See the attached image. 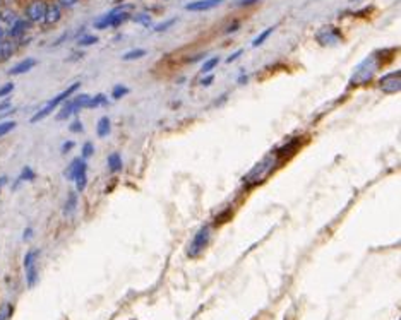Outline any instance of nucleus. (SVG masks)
I'll list each match as a JSON object with an SVG mask.
<instances>
[{"mask_svg":"<svg viewBox=\"0 0 401 320\" xmlns=\"http://www.w3.org/2000/svg\"><path fill=\"white\" fill-rule=\"evenodd\" d=\"M125 94H129V87H125V86H115L113 87V92H111V98H113V99H120Z\"/></svg>","mask_w":401,"mask_h":320,"instance_id":"24","label":"nucleus"},{"mask_svg":"<svg viewBox=\"0 0 401 320\" xmlns=\"http://www.w3.org/2000/svg\"><path fill=\"white\" fill-rule=\"evenodd\" d=\"M315 40L322 46H333L341 40V33H339V29H336L334 26H326V28H322L319 31Z\"/></svg>","mask_w":401,"mask_h":320,"instance_id":"6","label":"nucleus"},{"mask_svg":"<svg viewBox=\"0 0 401 320\" xmlns=\"http://www.w3.org/2000/svg\"><path fill=\"white\" fill-rule=\"evenodd\" d=\"M134 21L139 22V24H142V26L151 24V17H149V14H136L134 15Z\"/></svg>","mask_w":401,"mask_h":320,"instance_id":"26","label":"nucleus"},{"mask_svg":"<svg viewBox=\"0 0 401 320\" xmlns=\"http://www.w3.org/2000/svg\"><path fill=\"white\" fill-rule=\"evenodd\" d=\"M242 53H244V52H242V50H237V52H235V53H231V55L228 57V59H226V62H228V64H231V62H235V60H237L238 57L242 55Z\"/></svg>","mask_w":401,"mask_h":320,"instance_id":"35","label":"nucleus"},{"mask_svg":"<svg viewBox=\"0 0 401 320\" xmlns=\"http://www.w3.org/2000/svg\"><path fill=\"white\" fill-rule=\"evenodd\" d=\"M72 148H74V142H72V141L64 142V146H62V153H64V154H65V153H69Z\"/></svg>","mask_w":401,"mask_h":320,"instance_id":"34","label":"nucleus"},{"mask_svg":"<svg viewBox=\"0 0 401 320\" xmlns=\"http://www.w3.org/2000/svg\"><path fill=\"white\" fill-rule=\"evenodd\" d=\"M31 235H33V231H31V230L24 231V240H26V238H29V237H31Z\"/></svg>","mask_w":401,"mask_h":320,"instance_id":"40","label":"nucleus"},{"mask_svg":"<svg viewBox=\"0 0 401 320\" xmlns=\"http://www.w3.org/2000/svg\"><path fill=\"white\" fill-rule=\"evenodd\" d=\"M86 171H88V166H86V161L83 163V166H81L79 173L76 175V183H77V190H84L86 188V183H88V178H86Z\"/></svg>","mask_w":401,"mask_h":320,"instance_id":"16","label":"nucleus"},{"mask_svg":"<svg viewBox=\"0 0 401 320\" xmlns=\"http://www.w3.org/2000/svg\"><path fill=\"white\" fill-rule=\"evenodd\" d=\"M12 305H9V303H7V305H3V308L2 310H0V320H9L10 319V315H12Z\"/></svg>","mask_w":401,"mask_h":320,"instance_id":"27","label":"nucleus"},{"mask_svg":"<svg viewBox=\"0 0 401 320\" xmlns=\"http://www.w3.org/2000/svg\"><path fill=\"white\" fill-rule=\"evenodd\" d=\"M218 64H219V59H218V57H213V59H209V60L204 62L202 67H200V72H202V74H207V72L213 71V69H214Z\"/></svg>","mask_w":401,"mask_h":320,"instance_id":"21","label":"nucleus"},{"mask_svg":"<svg viewBox=\"0 0 401 320\" xmlns=\"http://www.w3.org/2000/svg\"><path fill=\"white\" fill-rule=\"evenodd\" d=\"M5 183H7V176H5V175L0 176V190H2V187H3V185H5Z\"/></svg>","mask_w":401,"mask_h":320,"instance_id":"38","label":"nucleus"},{"mask_svg":"<svg viewBox=\"0 0 401 320\" xmlns=\"http://www.w3.org/2000/svg\"><path fill=\"white\" fill-rule=\"evenodd\" d=\"M83 163H84V160H74L72 161L71 164H69V168L65 169V173H64V176L67 180H74L76 178V175L77 173H79V169H81V166H83Z\"/></svg>","mask_w":401,"mask_h":320,"instance_id":"14","label":"nucleus"},{"mask_svg":"<svg viewBox=\"0 0 401 320\" xmlns=\"http://www.w3.org/2000/svg\"><path fill=\"white\" fill-rule=\"evenodd\" d=\"M33 178H34V173H33V169H31L29 166L22 168V175H21V180H33Z\"/></svg>","mask_w":401,"mask_h":320,"instance_id":"32","label":"nucleus"},{"mask_svg":"<svg viewBox=\"0 0 401 320\" xmlns=\"http://www.w3.org/2000/svg\"><path fill=\"white\" fill-rule=\"evenodd\" d=\"M381 87L384 92H398L401 87V79H400V71L391 72V74L381 77Z\"/></svg>","mask_w":401,"mask_h":320,"instance_id":"7","label":"nucleus"},{"mask_svg":"<svg viewBox=\"0 0 401 320\" xmlns=\"http://www.w3.org/2000/svg\"><path fill=\"white\" fill-rule=\"evenodd\" d=\"M257 0H237V5L238 7H249V5H254V3H256Z\"/></svg>","mask_w":401,"mask_h":320,"instance_id":"33","label":"nucleus"},{"mask_svg":"<svg viewBox=\"0 0 401 320\" xmlns=\"http://www.w3.org/2000/svg\"><path fill=\"white\" fill-rule=\"evenodd\" d=\"M26 283H28V288H34L38 283V269L36 264H29L26 265Z\"/></svg>","mask_w":401,"mask_h":320,"instance_id":"12","label":"nucleus"},{"mask_svg":"<svg viewBox=\"0 0 401 320\" xmlns=\"http://www.w3.org/2000/svg\"><path fill=\"white\" fill-rule=\"evenodd\" d=\"M69 130H71V132H74V134H79V132H83V130H84V127H83V123H81V120H76V122L71 123Z\"/></svg>","mask_w":401,"mask_h":320,"instance_id":"31","label":"nucleus"},{"mask_svg":"<svg viewBox=\"0 0 401 320\" xmlns=\"http://www.w3.org/2000/svg\"><path fill=\"white\" fill-rule=\"evenodd\" d=\"M45 12L46 7L43 2H34L28 7V17L31 21H41V19H45Z\"/></svg>","mask_w":401,"mask_h":320,"instance_id":"9","label":"nucleus"},{"mask_svg":"<svg viewBox=\"0 0 401 320\" xmlns=\"http://www.w3.org/2000/svg\"><path fill=\"white\" fill-rule=\"evenodd\" d=\"M106 105V98L105 94H96L95 98H90L86 108H98V106H105Z\"/></svg>","mask_w":401,"mask_h":320,"instance_id":"19","label":"nucleus"},{"mask_svg":"<svg viewBox=\"0 0 401 320\" xmlns=\"http://www.w3.org/2000/svg\"><path fill=\"white\" fill-rule=\"evenodd\" d=\"M93 154H95V146L91 144V142H86V144L83 146V160H88V158H91Z\"/></svg>","mask_w":401,"mask_h":320,"instance_id":"25","label":"nucleus"},{"mask_svg":"<svg viewBox=\"0 0 401 320\" xmlns=\"http://www.w3.org/2000/svg\"><path fill=\"white\" fill-rule=\"evenodd\" d=\"M79 87H81V84H79V82H74V84H72V86H69L65 91H62L60 94H57L53 99H50V101L46 103V105H45L43 108H41V110L38 111V113H34V115H33V118H31V123H36V122L43 120V118L46 117V115H50V113H52V111L55 110V108L59 106L60 103H64L65 99L69 98V96H72V94H74V91H77V89H79Z\"/></svg>","mask_w":401,"mask_h":320,"instance_id":"2","label":"nucleus"},{"mask_svg":"<svg viewBox=\"0 0 401 320\" xmlns=\"http://www.w3.org/2000/svg\"><path fill=\"white\" fill-rule=\"evenodd\" d=\"M129 19V14H127V7H117L111 12H108L105 17L100 19V21L95 22V26L98 29H105V28H111V26H120L122 22H125Z\"/></svg>","mask_w":401,"mask_h":320,"instance_id":"4","label":"nucleus"},{"mask_svg":"<svg viewBox=\"0 0 401 320\" xmlns=\"http://www.w3.org/2000/svg\"><path fill=\"white\" fill-rule=\"evenodd\" d=\"M238 82H240V84L247 82V76H242V77H240V79H238Z\"/></svg>","mask_w":401,"mask_h":320,"instance_id":"41","label":"nucleus"},{"mask_svg":"<svg viewBox=\"0 0 401 320\" xmlns=\"http://www.w3.org/2000/svg\"><path fill=\"white\" fill-rule=\"evenodd\" d=\"M45 19H46V22H57L60 19V9L57 5L48 7L45 12Z\"/></svg>","mask_w":401,"mask_h":320,"instance_id":"17","label":"nucleus"},{"mask_svg":"<svg viewBox=\"0 0 401 320\" xmlns=\"http://www.w3.org/2000/svg\"><path fill=\"white\" fill-rule=\"evenodd\" d=\"M7 108H10V103H9V101H3L2 105H0V111H2V110H7Z\"/></svg>","mask_w":401,"mask_h":320,"instance_id":"39","label":"nucleus"},{"mask_svg":"<svg viewBox=\"0 0 401 320\" xmlns=\"http://www.w3.org/2000/svg\"><path fill=\"white\" fill-rule=\"evenodd\" d=\"M209 237H211V230L209 226H202L198 233L194 235V238L191 240V245H189L187 248V255L189 257H198L200 252H202L204 248H206L207 241H209Z\"/></svg>","mask_w":401,"mask_h":320,"instance_id":"5","label":"nucleus"},{"mask_svg":"<svg viewBox=\"0 0 401 320\" xmlns=\"http://www.w3.org/2000/svg\"><path fill=\"white\" fill-rule=\"evenodd\" d=\"M213 77H214V76H207V79H202V84H204V86H209V84L213 82Z\"/></svg>","mask_w":401,"mask_h":320,"instance_id":"37","label":"nucleus"},{"mask_svg":"<svg viewBox=\"0 0 401 320\" xmlns=\"http://www.w3.org/2000/svg\"><path fill=\"white\" fill-rule=\"evenodd\" d=\"M15 129V122L14 120H9V122H2L0 123V137L7 136L9 132H12Z\"/></svg>","mask_w":401,"mask_h":320,"instance_id":"23","label":"nucleus"},{"mask_svg":"<svg viewBox=\"0 0 401 320\" xmlns=\"http://www.w3.org/2000/svg\"><path fill=\"white\" fill-rule=\"evenodd\" d=\"M377 67H379V64H377L376 53H374V55H370L369 59H365L360 65H358L357 69H355L350 84H352V86H353V84H355V86H358V84L369 82V80L372 79L374 72L377 71Z\"/></svg>","mask_w":401,"mask_h":320,"instance_id":"3","label":"nucleus"},{"mask_svg":"<svg viewBox=\"0 0 401 320\" xmlns=\"http://www.w3.org/2000/svg\"><path fill=\"white\" fill-rule=\"evenodd\" d=\"M106 164H108V168H110L111 173L120 171V169H122V158H120V154H118V153L110 154V156H108Z\"/></svg>","mask_w":401,"mask_h":320,"instance_id":"15","label":"nucleus"},{"mask_svg":"<svg viewBox=\"0 0 401 320\" xmlns=\"http://www.w3.org/2000/svg\"><path fill=\"white\" fill-rule=\"evenodd\" d=\"M146 55V50H142V48H137V50H130V52H127L125 55L122 57L125 62H129V60H137V59H142V57Z\"/></svg>","mask_w":401,"mask_h":320,"instance_id":"20","label":"nucleus"},{"mask_svg":"<svg viewBox=\"0 0 401 320\" xmlns=\"http://www.w3.org/2000/svg\"><path fill=\"white\" fill-rule=\"evenodd\" d=\"M278 160H280V154H278V153H271V154H268L266 158H262L259 163H257L256 166H254L245 175L244 183L247 185V187H254V185L262 183L273 173V169H275V164H276Z\"/></svg>","mask_w":401,"mask_h":320,"instance_id":"1","label":"nucleus"},{"mask_svg":"<svg viewBox=\"0 0 401 320\" xmlns=\"http://www.w3.org/2000/svg\"><path fill=\"white\" fill-rule=\"evenodd\" d=\"M273 31H275V28H268V29H264V31H262V33L259 34V36H257L256 40L252 41V46H261L262 43H264L266 40H268V38H269V34H271Z\"/></svg>","mask_w":401,"mask_h":320,"instance_id":"22","label":"nucleus"},{"mask_svg":"<svg viewBox=\"0 0 401 320\" xmlns=\"http://www.w3.org/2000/svg\"><path fill=\"white\" fill-rule=\"evenodd\" d=\"M110 129H111L110 118H108V117H101L98 120V125H96V134H98L100 139H103V137H106L108 134H110Z\"/></svg>","mask_w":401,"mask_h":320,"instance_id":"13","label":"nucleus"},{"mask_svg":"<svg viewBox=\"0 0 401 320\" xmlns=\"http://www.w3.org/2000/svg\"><path fill=\"white\" fill-rule=\"evenodd\" d=\"M12 91H14V84L12 82L3 84V86L0 87V98H3V96H7L9 92H12Z\"/></svg>","mask_w":401,"mask_h":320,"instance_id":"30","label":"nucleus"},{"mask_svg":"<svg viewBox=\"0 0 401 320\" xmlns=\"http://www.w3.org/2000/svg\"><path fill=\"white\" fill-rule=\"evenodd\" d=\"M76 206H77V195H76V192H71V194H69L67 204H65V207H64L65 216H71L72 213H74Z\"/></svg>","mask_w":401,"mask_h":320,"instance_id":"18","label":"nucleus"},{"mask_svg":"<svg viewBox=\"0 0 401 320\" xmlns=\"http://www.w3.org/2000/svg\"><path fill=\"white\" fill-rule=\"evenodd\" d=\"M173 24H175V19H168L167 22H161V24L154 26V31H156V33H161V31H167L168 28H172Z\"/></svg>","mask_w":401,"mask_h":320,"instance_id":"28","label":"nucleus"},{"mask_svg":"<svg viewBox=\"0 0 401 320\" xmlns=\"http://www.w3.org/2000/svg\"><path fill=\"white\" fill-rule=\"evenodd\" d=\"M76 111H79L77 110V106H76V103L72 101H64V106H62V110L59 111V115H57V120H65V118H69L71 115H74Z\"/></svg>","mask_w":401,"mask_h":320,"instance_id":"11","label":"nucleus"},{"mask_svg":"<svg viewBox=\"0 0 401 320\" xmlns=\"http://www.w3.org/2000/svg\"><path fill=\"white\" fill-rule=\"evenodd\" d=\"M225 0H198V2H191L185 5V9L191 10V12H202V10H209L214 9V7L221 5Z\"/></svg>","mask_w":401,"mask_h":320,"instance_id":"8","label":"nucleus"},{"mask_svg":"<svg viewBox=\"0 0 401 320\" xmlns=\"http://www.w3.org/2000/svg\"><path fill=\"white\" fill-rule=\"evenodd\" d=\"M34 64H36V60L34 59H26L22 62H19L17 65H14L12 69H10V74L12 76H19V74H26V72H29L31 69L34 67Z\"/></svg>","mask_w":401,"mask_h":320,"instance_id":"10","label":"nucleus"},{"mask_svg":"<svg viewBox=\"0 0 401 320\" xmlns=\"http://www.w3.org/2000/svg\"><path fill=\"white\" fill-rule=\"evenodd\" d=\"M96 41H98V38L96 36H91V34H86L84 38H81L79 40V45L81 46H88V45H95Z\"/></svg>","mask_w":401,"mask_h":320,"instance_id":"29","label":"nucleus"},{"mask_svg":"<svg viewBox=\"0 0 401 320\" xmlns=\"http://www.w3.org/2000/svg\"><path fill=\"white\" fill-rule=\"evenodd\" d=\"M76 2H77V0H60V3H62V5H67V7L74 5Z\"/></svg>","mask_w":401,"mask_h":320,"instance_id":"36","label":"nucleus"}]
</instances>
